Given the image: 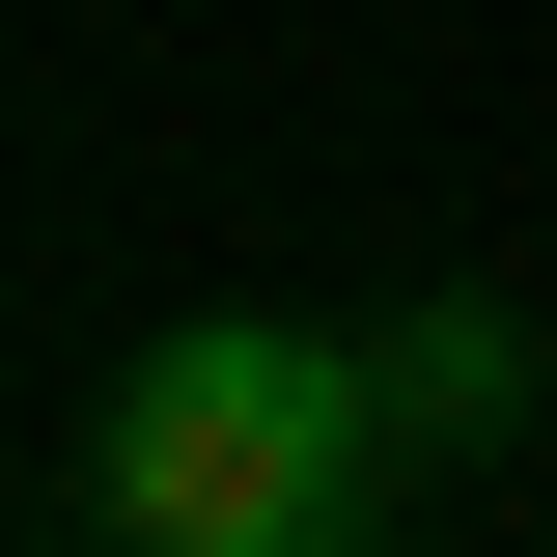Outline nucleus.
I'll return each instance as SVG.
<instances>
[{"label":"nucleus","mask_w":557,"mask_h":557,"mask_svg":"<svg viewBox=\"0 0 557 557\" xmlns=\"http://www.w3.org/2000/svg\"><path fill=\"white\" fill-rule=\"evenodd\" d=\"M362 502H391L362 362L278 335V307H196V335L112 391V530H139V557H335Z\"/></svg>","instance_id":"f257e3e1"},{"label":"nucleus","mask_w":557,"mask_h":557,"mask_svg":"<svg viewBox=\"0 0 557 557\" xmlns=\"http://www.w3.org/2000/svg\"><path fill=\"white\" fill-rule=\"evenodd\" d=\"M502 418H530V335H502V307H418V335L362 362V446H391V474H446V446H502Z\"/></svg>","instance_id":"f03ea898"}]
</instances>
